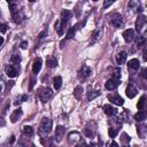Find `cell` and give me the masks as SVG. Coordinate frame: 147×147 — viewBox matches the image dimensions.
Returning a JSON list of instances; mask_svg holds the SVG:
<instances>
[{
	"mask_svg": "<svg viewBox=\"0 0 147 147\" xmlns=\"http://www.w3.org/2000/svg\"><path fill=\"white\" fill-rule=\"evenodd\" d=\"M9 5V9H11V13H12V19L15 23H20L22 21V15L20 13V9H19V6L16 3H13V1H9L8 3Z\"/></svg>",
	"mask_w": 147,
	"mask_h": 147,
	"instance_id": "6da1fadb",
	"label": "cell"
},
{
	"mask_svg": "<svg viewBox=\"0 0 147 147\" xmlns=\"http://www.w3.org/2000/svg\"><path fill=\"white\" fill-rule=\"evenodd\" d=\"M51 130H52V121L49 118H46V117L43 118L40 126H39V133L46 136L51 132Z\"/></svg>",
	"mask_w": 147,
	"mask_h": 147,
	"instance_id": "7a4b0ae2",
	"label": "cell"
},
{
	"mask_svg": "<svg viewBox=\"0 0 147 147\" xmlns=\"http://www.w3.org/2000/svg\"><path fill=\"white\" fill-rule=\"evenodd\" d=\"M91 72H92L91 68H89L88 65H83L82 69L78 71V78H80L81 81H85V80L91 75Z\"/></svg>",
	"mask_w": 147,
	"mask_h": 147,
	"instance_id": "3957f363",
	"label": "cell"
},
{
	"mask_svg": "<svg viewBox=\"0 0 147 147\" xmlns=\"http://www.w3.org/2000/svg\"><path fill=\"white\" fill-rule=\"evenodd\" d=\"M52 96H53V91H52L51 89L46 88V89H44V90H43V92H40V94H39V99H40V101H41V102H47V101L52 98Z\"/></svg>",
	"mask_w": 147,
	"mask_h": 147,
	"instance_id": "277c9868",
	"label": "cell"
},
{
	"mask_svg": "<svg viewBox=\"0 0 147 147\" xmlns=\"http://www.w3.org/2000/svg\"><path fill=\"white\" fill-rule=\"evenodd\" d=\"M120 84H121V81H120V80L110 78V80H108V81L106 82L105 88H106V90H108V91H113V90H115Z\"/></svg>",
	"mask_w": 147,
	"mask_h": 147,
	"instance_id": "5b68a950",
	"label": "cell"
},
{
	"mask_svg": "<svg viewBox=\"0 0 147 147\" xmlns=\"http://www.w3.org/2000/svg\"><path fill=\"white\" fill-rule=\"evenodd\" d=\"M64 133H65V129H64V126H62V125H57V126H56V129H55V134H54V139H55V141L60 142V141L62 140V138L64 137Z\"/></svg>",
	"mask_w": 147,
	"mask_h": 147,
	"instance_id": "8992f818",
	"label": "cell"
},
{
	"mask_svg": "<svg viewBox=\"0 0 147 147\" xmlns=\"http://www.w3.org/2000/svg\"><path fill=\"white\" fill-rule=\"evenodd\" d=\"M108 100L114 104V105H117V106H122L124 104V100L122 97H120L118 94H109L108 96Z\"/></svg>",
	"mask_w": 147,
	"mask_h": 147,
	"instance_id": "52a82bcc",
	"label": "cell"
},
{
	"mask_svg": "<svg viewBox=\"0 0 147 147\" xmlns=\"http://www.w3.org/2000/svg\"><path fill=\"white\" fill-rule=\"evenodd\" d=\"M125 92H126V97L129 98V99H132V98H134L136 97V94H137V89L133 86V84H129L128 86H126V90H125Z\"/></svg>",
	"mask_w": 147,
	"mask_h": 147,
	"instance_id": "ba28073f",
	"label": "cell"
},
{
	"mask_svg": "<svg viewBox=\"0 0 147 147\" xmlns=\"http://www.w3.org/2000/svg\"><path fill=\"white\" fill-rule=\"evenodd\" d=\"M6 74H7V76H8L9 78H14V77L17 76V69H16L14 65L9 64V65L6 67Z\"/></svg>",
	"mask_w": 147,
	"mask_h": 147,
	"instance_id": "9c48e42d",
	"label": "cell"
},
{
	"mask_svg": "<svg viewBox=\"0 0 147 147\" xmlns=\"http://www.w3.org/2000/svg\"><path fill=\"white\" fill-rule=\"evenodd\" d=\"M133 37H134V31H133L132 29H126V30L123 32V38H124V40H125L126 43L132 41Z\"/></svg>",
	"mask_w": 147,
	"mask_h": 147,
	"instance_id": "30bf717a",
	"label": "cell"
},
{
	"mask_svg": "<svg viewBox=\"0 0 147 147\" xmlns=\"http://www.w3.org/2000/svg\"><path fill=\"white\" fill-rule=\"evenodd\" d=\"M104 112H105V114L108 115V116H114V115L117 114V109H116L115 107L110 106V105H105V106H104Z\"/></svg>",
	"mask_w": 147,
	"mask_h": 147,
	"instance_id": "8fae6325",
	"label": "cell"
},
{
	"mask_svg": "<svg viewBox=\"0 0 147 147\" xmlns=\"http://www.w3.org/2000/svg\"><path fill=\"white\" fill-rule=\"evenodd\" d=\"M22 114H23V112H22V109H21V108L15 109V110L13 112V114L11 115V122H12V123H16V122H17V120L22 116Z\"/></svg>",
	"mask_w": 147,
	"mask_h": 147,
	"instance_id": "7c38bea8",
	"label": "cell"
},
{
	"mask_svg": "<svg viewBox=\"0 0 147 147\" xmlns=\"http://www.w3.org/2000/svg\"><path fill=\"white\" fill-rule=\"evenodd\" d=\"M68 139H69V142H70V144H72V142L75 144V142H77V141L81 140V134H80L77 131H74V132L69 133Z\"/></svg>",
	"mask_w": 147,
	"mask_h": 147,
	"instance_id": "4fadbf2b",
	"label": "cell"
},
{
	"mask_svg": "<svg viewBox=\"0 0 147 147\" xmlns=\"http://www.w3.org/2000/svg\"><path fill=\"white\" fill-rule=\"evenodd\" d=\"M145 23H146V17H145L144 15L139 16V17H138V20H137V22H136V29H137V31H138V32H140V31H141V29L144 28Z\"/></svg>",
	"mask_w": 147,
	"mask_h": 147,
	"instance_id": "5bb4252c",
	"label": "cell"
},
{
	"mask_svg": "<svg viewBox=\"0 0 147 147\" xmlns=\"http://www.w3.org/2000/svg\"><path fill=\"white\" fill-rule=\"evenodd\" d=\"M41 63H43V61H41L40 57H38V59L35 60V62H33V64H32V71H33V74H38V72L40 71V69H41Z\"/></svg>",
	"mask_w": 147,
	"mask_h": 147,
	"instance_id": "9a60e30c",
	"label": "cell"
},
{
	"mask_svg": "<svg viewBox=\"0 0 147 147\" xmlns=\"http://www.w3.org/2000/svg\"><path fill=\"white\" fill-rule=\"evenodd\" d=\"M70 17H71V12H70V11L63 9V11L61 12V22L67 23V22L70 20Z\"/></svg>",
	"mask_w": 147,
	"mask_h": 147,
	"instance_id": "2e32d148",
	"label": "cell"
},
{
	"mask_svg": "<svg viewBox=\"0 0 147 147\" xmlns=\"http://www.w3.org/2000/svg\"><path fill=\"white\" fill-rule=\"evenodd\" d=\"M126 56H128L126 52H120V53L117 54V56H116V62H117V64H118V65L123 64V63L125 62V60H126Z\"/></svg>",
	"mask_w": 147,
	"mask_h": 147,
	"instance_id": "e0dca14e",
	"label": "cell"
},
{
	"mask_svg": "<svg viewBox=\"0 0 147 147\" xmlns=\"http://www.w3.org/2000/svg\"><path fill=\"white\" fill-rule=\"evenodd\" d=\"M65 25H67V23H64V22H61V21H57V22L55 23V28H56V30H57V33H59V36H62V35H63Z\"/></svg>",
	"mask_w": 147,
	"mask_h": 147,
	"instance_id": "ac0fdd59",
	"label": "cell"
},
{
	"mask_svg": "<svg viewBox=\"0 0 147 147\" xmlns=\"http://www.w3.org/2000/svg\"><path fill=\"white\" fill-rule=\"evenodd\" d=\"M128 67H129L130 69L137 70V69H139V67H140V62H139L138 59H131V60L129 61V63H128Z\"/></svg>",
	"mask_w": 147,
	"mask_h": 147,
	"instance_id": "d6986e66",
	"label": "cell"
},
{
	"mask_svg": "<svg viewBox=\"0 0 147 147\" xmlns=\"http://www.w3.org/2000/svg\"><path fill=\"white\" fill-rule=\"evenodd\" d=\"M84 132H85L86 137H89V138H93V137H94V134H96V125H94L93 128H90V125L88 124V125H86V128H85V130H84Z\"/></svg>",
	"mask_w": 147,
	"mask_h": 147,
	"instance_id": "ffe728a7",
	"label": "cell"
},
{
	"mask_svg": "<svg viewBox=\"0 0 147 147\" xmlns=\"http://www.w3.org/2000/svg\"><path fill=\"white\" fill-rule=\"evenodd\" d=\"M110 24L114 25L115 28H122L123 27V21H122V17L121 16H117L116 19H113L110 21Z\"/></svg>",
	"mask_w": 147,
	"mask_h": 147,
	"instance_id": "44dd1931",
	"label": "cell"
},
{
	"mask_svg": "<svg viewBox=\"0 0 147 147\" xmlns=\"http://www.w3.org/2000/svg\"><path fill=\"white\" fill-rule=\"evenodd\" d=\"M82 94H83V88L81 85L76 86L75 90H74V97H75L77 100H80L82 98Z\"/></svg>",
	"mask_w": 147,
	"mask_h": 147,
	"instance_id": "7402d4cb",
	"label": "cell"
},
{
	"mask_svg": "<svg viewBox=\"0 0 147 147\" xmlns=\"http://www.w3.org/2000/svg\"><path fill=\"white\" fill-rule=\"evenodd\" d=\"M76 29H77V25H74V27H71V28H69L68 29V31H67V35H65V38L67 39H71L74 36H75V32H76Z\"/></svg>",
	"mask_w": 147,
	"mask_h": 147,
	"instance_id": "603a6c76",
	"label": "cell"
},
{
	"mask_svg": "<svg viewBox=\"0 0 147 147\" xmlns=\"http://www.w3.org/2000/svg\"><path fill=\"white\" fill-rule=\"evenodd\" d=\"M53 86H54L55 90H59V89L62 86V77L56 76V77L53 80Z\"/></svg>",
	"mask_w": 147,
	"mask_h": 147,
	"instance_id": "cb8c5ba5",
	"label": "cell"
},
{
	"mask_svg": "<svg viewBox=\"0 0 147 147\" xmlns=\"http://www.w3.org/2000/svg\"><path fill=\"white\" fill-rule=\"evenodd\" d=\"M101 33H102V32H101V30H99V29L96 30V31L92 33V44H94L96 41H98V40L101 38Z\"/></svg>",
	"mask_w": 147,
	"mask_h": 147,
	"instance_id": "d4e9b609",
	"label": "cell"
},
{
	"mask_svg": "<svg viewBox=\"0 0 147 147\" xmlns=\"http://www.w3.org/2000/svg\"><path fill=\"white\" fill-rule=\"evenodd\" d=\"M146 118V114H145V112H142V110H139L136 115H134V120L137 121V122H141V121H144Z\"/></svg>",
	"mask_w": 147,
	"mask_h": 147,
	"instance_id": "484cf974",
	"label": "cell"
},
{
	"mask_svg": "<svg viewBox=\"0 0 147 147\" xmlns=\"http://www.w3.org/2000/svg\"><path fill=\"white\" fill-rule=\"evenodd\" d=\"M33 129H32V126H30V125H24L23 126V133L25 134V136H28V137H31L32 134H33Z\"/></svg>",
	"mask_w": 147,
	"mask_h": 147,
	"instance_id": "4316f807",
	"label": "cell"
},
{
	"mask_svg": "<svg viewBox=\"0 0 147 147\" xmlns=\"http://www.w3.org/2000/svg\"><path fill=\"white\" fill-rule=\"evenodd\" d=\"M100 96V92L99 91H91V92H89V94H88V100L89 101H92V100H94L97 97H99Z\"/></svg>",
	"mask_w": 147,
	"mask_h": 147,
	"instance_id": "83f0119b",
	"label": "cell"
},
{
	"mask_svg": "<svg viewBox=\"0 0 147 147\" xmlns=\"http://www.w3.org/2000/svg\"><path fill=\"white\" fill-rule=\"evenodd\" d=\"M46 64H47V67H48V68H54V67H56V65H57V61H56V59H55V57H49V59L47 60Z\"/></svg>",
	"mask_w": 147,
	"mask_h": 147,
	"instance_id": "f1b7e54d",
	"label": "cell"
},
{
	"mask_svg": "<svg viewBox=\"0 0 147 147\" xmlns=\"http://www.w3.org/2000/svg\"><path fill=\"white\" fill-rule=\"evenodd\" d=\"M145 100H146V97H145V96H141L140 99H139V101H138V104H137L138 109H142V108H144V106H145Z\"/></svg>",
	"mask_w": 147,
	"mask_h": 147,
	"instance_id": "f546056e",
	"label": "cell"
},
{
	"mask_svg": "<svg viewBox=\"0 0 147 147\" xmlns=\"http://www.w3.org/2000/svg\"><path fill=\"white\" fill-rule=\"evenodd\" d=\"M41 142L44 144L45 147H54V142H53V140L49 139V138H46V141H45L44 139H41Z\"/></svg>",
	"mask_w": 147,
	"mask_h": 147,
	"instance_id": "4dcf8cb0",
	"label": "cell"
},
{
	"mask_svg": "<svg viewBox=\"0 0 147 147\" xmlns=\"http://www.w3.org/2000/svg\"><path fill=\"white\" fill-rule=\"evenodd\" d=\"M145 41H146V39H145V37H142V36H140V37H138V40H137V47H138V48H140V47H142V46L145 45Z\"/></svg>",
	"mask_w": 147,
	"mask_h": 147,
	"instance_id": "1f68e13d",
	"label": "cell"
},
{
	"mask_svg": "<svg viewBox=\"0 0 147 147\" xmlns=\"http://www.w3.org/2000/svg\"><path fill=\"white\" fill-rule=\"evenodd\" d=\"M113 78L114 80H120L121 78V69L120 68H116L113 72Z\"/></svg>",
	"mask_w": 147,
	"mask_h": 147,
	"instance_id": "d6a6232c",
	"label": "cell"
},
{
	"mask_svg": "<svg viewBox=\"0 0 147 147\" xmlns=\"http://www.w3.org/2000/svg\"><path fill=\"white\" fill-rule=\"evenodd\" d=\"M11 61H12L13 63H16V64H19V63L21 62V56H20L19 54H14V55L12 56Z\"/></svg>",
	"mask_w": 147,
	"mask_h": 147,
	"instance_id": "836d02e7",
	"label": "cell"
},
{
	"mask_svg": "<svg viewBox=\"0 0 147 147\" xmlns=\"http://www.w3.org/2000/svg\"><path fill=\"white\" fill-rule=\"evenodd\" d=\"M117 129H114V128H109V130H108V133H109V137L110 138H115L116 136H117Z\"/></svg>",
	"mask_w": 147,
	"mask_h": 147,
	"instance_id": "e575fe53",
	"label": "cell"
},
{
	"mask_svg": "<svg viewBox=\"0 0 147 147\" xmlns=\"http://www.w3.org/2000/svg\"><path fill=\"white\" fill-rule=\"evenodd\" d=\"M7 31V25L4 23H0V33H5Z\"/></svg>",
	"mask_w": 147,
	"mask_h": 147,
	"instance_id": "d590c367",
	"label": "cell"
},
{
	"mask_svg": "<svg viewBox=\"0 0 147 147\" xmlns=\"http://www.w3.org/2000/svg\"><path fill=\"white\" fill-rule=\"evenodd\" d=\"M106 147H118V145H117L114 140H110V141H108V142H107Z\"/></svg>",
	"mask_w": 147,
	"mask_h": 147,
	"instance_id": "8d00e7d4",
	"label": "cell"
},
{
	"mask_svg": "<svg viewBox=\"0 0 147 147\" xmlns=\"http://www.w3.org/2000/svg\"><path fill=\"white\" fill-rule=\"evenodd\" d=\"M113 0H105L104 1V8H107V7H109L110 5H113Z\"/></svg>",
	"mask_w": 147,
	"mask_h": 147,
	"instance_id": "74e56055",
	"label": "cell"
},
{
	"mask_svg": "<svg viewBox=\"0 0 147 147\" xmlns=\"http://www.w3.org/2000/svg\"><path fill=\"white\" fill-rule=\"evenodd\" d=\"M47 36V30H44V31H41L39 35H38V38L39 39H43V38H45Z\"/></svg>",
	"mask_w": 147,
	"mask_h": 147,
	"instance_id": "f35d334b",
	"label": "cell"
},
{
	"mask_svg": "<svg viewBox=\"0 0 147 147\" xmlns=\"http://www.w3.org/2000/svg\"><path fill=\"white\" fill-rule=\"evenodd\" d=\"M20 46H21V48H22V49H25V48H28V41H22Z\"/></svg>",
	"mask_w": 147,
	"mask_h": 147,
	"instance_id": "ab89813d",
	"label": "cell"
},
{
	"mask_svg": "<svg viewBox=\"0 0 147 147\" xmlns=\"http://www.w3.org/2000/svg\"><path fill=\"white\" fill-rule=\"evenodd\" d=\"M4 84H5V83H4V81H3L1 78H0V93H1V92L4 91Z\"/></svg>",
	"mask_w": 147,
	"mask_h": 147,
	"instance_id": "60d3db41",
	"label": "cell"
},
{
	"mask_svg": "<svg viewBox=\"0 0 147 147\" xmlns=\"http://www.w3.org/2000/svg\"><path fill=\"white\" fill-rule=\"evenodd\" d=\"M28 99V94H24L23 97H22V100H21V102H23V101H25Z\"/></svg>",
	"mask_w": 147,
	"mask_h": 147,
	"instance_id": "b9f144b4",
	"label": "cell"
},
{
	"mask_svg": "<svg viewBox=\"0 0 147 147\" xmlns=\"http://www.w3.org/2000/svg\"><path fill=\"white\" fill-rule=\"evenodd\" d=\"M15 141V136H12L11 137V140H9V144H13Z\"/></svg>",
	"mask_w": 147,
	"mask_h": 147,
	"instance_id": "7bdbcfd3",
	"label": "cell"
},
{
	"mask_svg": "<svg viewBox=\"0 0 147 147\" xmlns=\"http://www.w3.org/2000/svg\"><path fill=\"white\" fill-rule=\"evenodd\" d=\"M142 56H144V60L146 61V60H147V56H146V48L144 49V53H142Z\"/></svg>",
	"mask_w": 147,
	"mask_h": 147,
	"instance_id": "ee69618b",
	"label": "cell"
},
{
	"mask_svg": "<svg viewBox=\"0 0 147 147\" xmlns=\"http://www.w3.org/2000/svg\"><path fill=\"white\" fill-rule=\"evenodd\" d=\"M33 85H35V80H31V83H30V90L32 89Z\"/></svg>",
	"mask_w": 147,
	"mask_h": 147,
	"instance_id": "f6af8a7d",
	"label": "cell"
},
{
	"mask_svg": "<svg viewBox=\"0 0 147 147\" xmlns=\"http://www.w3.org/2000/svg\"><path fill=\"white\" fill-rule=\"evenodd\" d=\"M3 44H4V37L0 36V46H1Z\"/></svg>",
	"mask_w": 147,
	"mask_h": 147,
	"instance_id": "bcb514c9",
	"label": "cell"
},
{
	"mask_svg": "<svg viewBox=\"0 0 147 147\" xmlns=\"http://www.w3.org/2000/svg\"><path fill=\"white\" fill-rule=\"evenodd\" d=\"M81 147H92V146H91V145H86V144H83Z\"/></svg>",
	"mask_w": 147,
	"mask_h": 147,
	"instance_id": "7dc6e473",
	"label": "cell"
},
{
	"mask_svg": "<svg viewBox=\"0 0 147 147\" xmlns=\"http://www.w3.org/2000/svg\"><path fill=\"white\" fill-rule=\"evenodd\" d=\"M142 11H144V9H142L141 7H139V8H138V12H139V13H142Z\"/></svg>",
	"mask_w": 147,
	"mask_h": 147,
	"instance_id": "c3c4849f",
	"label": "cell"
},
{
	"mask_svg": "<svg viewBox=\"0 0 147 147\" xmlns=\"http://www.w3.org/2000/svg\"><path fill=\"white\" fill-rule=\"evenodd\" d=\"M122 147H130V145H128V144H124Z\"/></svg>",
	"mask_w": 147,
	"mask_h": 147,
	"instance_id": "681fc988",
	"label": "cell"
},
{
	"mask_svg": "<svg viewBox=\"0 0 147 147\" xmlns=\"http://www.w3.org/2000/svg\"><path fill=\"white\" fill-rule=\"evenodd\" d=\"M0 147H4V146H0Z\"/></svg>",
	"mask_w": 147,
	"mask_h": 147,
	"instance_id": "f907efd6",
	"label": "cell"
}]
</instances>
